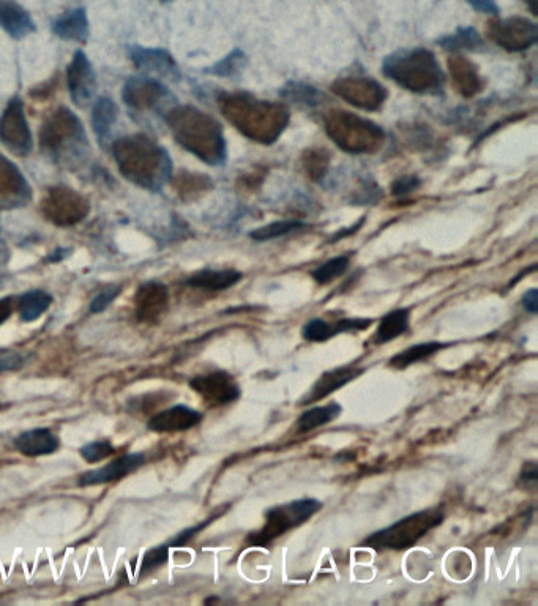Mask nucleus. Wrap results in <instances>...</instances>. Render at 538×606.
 <instances>
[{
  "mask_svg": "<svg viewBox=\"0 0 538 606\" xmlns=\"http://www.w3.org/2000/svg\"><path fill=\"white\" fill-rule=\"evenodd\" d=\"M117 168L136 187L160 191L172 177L168 150L146 135L125 136L113 144Z\"/></svg>",
  "mask_w": 538,
  "mask_h": 606,
  "instance_id": "obj_1",
  "label": "nucleus"
},
{
  "mask_svg": "<svg viewBox=\"0 0 538 606\" xmlns=\"http://www.w3.org/2000/svg\"><path fill=\"white\" fill-rule=\"evenodd\" d=\"M177 144L210 166L226 161V141L221 125L193 106H174L165 117Z\"/></svg>",
  "mask_w": 538,
  "mask_h": 606,
  "instance_id": "obj_2",
  "label": "nucleus"
},
{
  "mask_svg": "<svg viewBox=\"0 0 538 606\" xmlns=\"http://www.w3.org/2000/svg\"><path fill=\"white\" fill-rule=\"evenodd\" d=\"M218 105L226 119L256 143H275L288 127V109L277 103L256 100L248 94H221Z\"/></svg>",
  "mask_w": 538,
  "mask_h": 606,
  "instance_id": "obj_3",
  "label": "nucleus"
},
{
  "mask_svg": "<svg viewBox=\"0 0 538 606\" xmlns=\"http://www.w3.org/2000/svg\"><path fill=\"white\" fill-rule=\"evenodd\" d=\"M40 147L57 165L76 169L90 154L89 139L83 122L71 109H56L40 128Z\"/></svg>",
  "mask_w": 538,
  "mask_h": 606,
  "instance_id": "obj_4",
  "label": "nucleus"
},
{
  "mask_svg": "<svg viewBox=\"0 0 538 606\" xmlns=\"http://www.w3.org/2000/svg\"><path fill=\"white\" fill-rule=\"evenodd\" d=\"M382 72L414 94L439 95L444 90V73L438 59L428 49H401L390 54L384 59Z\"/></svg>",
  "mask_w": 538,
  "mask_h": 606,
  "instance_id": "obj_5",
  "label": "nucleus"
},
{
  "mask_svg": "<svg viewBox=\"0 0 538 606\" xmlns=\"http://www.w3.org/2000/svg\"><path fill=\"white\" fill-rule=\"evenodd\" d=\"M444 513L438 509L422 510L393 523L389 528L374 532L363 545L376 551H404L415 547L428 532L441 526Z\"/></svg>",
  "mask_w": 538,
  "mask_h": 606,
  "instance_id": "obj_6",
  "label": "nucleus"
},
{
  "mask_svg": "<svg viewBox=\"0 0 538 606\" xmlns=\"http://www.w3.org/2000/svg\"><path fill=\"white\" fill-rule=\"evenodd\" d=\"M326 130L333 143L348 154H374L381 149L385 139L384 130L378 125L343 111L327 117Z\"/></svg>",
  "mask_w": 538,
  "mask_h": 606,
  "instance_id": "obj_7",
  "label": "nucleus"
},
{
  "mask_svg": "<svg viewBox=\"0 0 538 606\" xmlns=\"http://www.w3.org/2000/svg\"><path fill=\"white\" fill-rule=\"evenodd\" d=\"M321 509L322 502L318 499H300L273 507L266 513V524L250 535L248 543L251 547H267L273 540L280 539L281 535L307 523Z\"/></svg>",
  "mask_w": 538,
  "mask_h": 606,
  "instance_id": "obj_8",
  "label": "nucleus"
},
{
  "mask_svg": "<svg viewBox=\"0 0 538 606\" xmlns=\"http://www.w3.org/2000/svg\"><path fill=\"white\" fill-rule=\"evenodd\" d=\"M122 98L133 113L168 114L169 109L176 106V97L158 79L150 76L128 79Z\"/></svg>",
  "mask_w": 538,
  "mask_h": 606,
  "instance_id": "obj_9",
  "label": "nucleus"
},
{
  "mask_svg": "<svg viewBox=\"0 0 538 606\" xmlns=\"http://www.w3.org/2000/svg\"><path fill=\"white\" fill-rule=\"evenodd\" d=\"M90 206L84 196L68 187H53L46 191L42 214L49 223L59 228L76 226L89 215Z\"/></svg>",
  "mask_w": 538,
  "mask_h": 606,
  "instance_id": "obj_10",
  "label": "nucleus"
},
{
  "mask_svg": "<svg viewBox=\"0 0 538 606\" xmlns=\"http://www.w3.org/2000/svg\"><path fill=\"white\" fill-rule=\"evenodd\" d=\"M0 141L16 157H27L34 149V139L21 98L10 100L0 117Z\"/></svg>",
  "mask_w": 538,
  "mask_h": 606,
  "instance_id": "obj_11",
  "label": "nucleus"
},
{
  "mask_svg": "<svg viewBox=\"0 0 538 606\" xmlns=\"http://www.w3.org/2000/svg\"><path fill=\"white\" fill-rule=\"evenodd\" d=\"M332 90L349 105L363 111H378L387 100V90L367 76L338 79L337 83H333Z\"/></svg>",
  "mask_w": 538,
  "mask_h": 606,
  "instance_id": "obj_12",
  "label": "nucleus"
},
{
  "mask_svg": "<svg viewBox=\"0 0 538 606\" xmlns=\"http://www.w3.org/2000/svg\"><path fill=\"white\" fill-rule=\"evenodd\" d=\"M488 35L497 46L520 53L537 43L538 27L526 18L496 19L488 26Z\"/></svg>",
  "mask_w": 538,
  "mask_h": 606,
  "instance_id": "obj_13",
  "label": "nucleus"
},
{
  "mask_svg": "<svg viewBox=\"0 0 538 606\" xmlns=\"http://www.w3.org/2000/svg\"><path fill=\"white\" fill-rule=\"evenodd\" d=\"M190 387L212 408L228 406L242 395L236 379L226 371H212L207 375L196 376L191 379Z\"/></svg>",
  "mask_w": 538,
  "mask_h": 606,
  "instance_id": "obj_14",
  "label": "nucleus"
},
{
  "mask_svg": "<svg viewBox=\"0 0 538 606\" xmlns=\"http://www.w3.org/2000/svg\"><path fill=\"white\" fill-rule=\"evenodd\" d=\"M32 201V187L18 166L0 154V210L23 209Z\"/></svg>",
  "mask_w": 538,
  "mask_h": 606,
  "instance_id": "obj_15",
  "label": "nucleus"
},
{
  "mask_svg": "<svg viewBox=\"0 0 538 606\" xmlns=\"http://www.w3.org/2000/svg\"><path fill=\"white\" fill-rule=\"evenodd\" d=\"M67 86L71 100L79 108H86L97 92V76H95L94 67L83 51H78L71 60L67 72Z\"/></svg>",
  "mask_w": 538,
  "mask_h": 606,
  "instance_id": "obj_16",
  "label": "nucleus"
},
{
  "mask_svg": "<svg viewBox=\"0 0 538 606\" xmlns=\"http://www.w3.org/2000/svg\"><path fill=\"white\" fill-rule=\"evenodd\" d=\"M130 59L139 72L144 76H160L165 79H179L180 72L176 60L166 49L146 48V46H130L128 49Z\"/></svg>",
  "mask_w": 538,
  "mask_h": 606,
  "instance_id": "obj_17",
  "label": "nucleus"
},
{
  "mask_svg": "<svg viewBox=\"0 0 538 606\" xmlns=\"http://www.w3.org/2000/svg\"><path fill=\"white\" fill-rule=\"evenodd\" d=\"M144 463H146L144 453H125L103 468L87 471L86 474L79 477L78 485L79 487H97V485H105V483L119 482L130 476L131 472L141 468Z\"/></svg>",
  "mask_w": 538,
  "mask_h": 606,
  "instance_id": "obj_18",
  "label": "nucleus"
},
{
  "mask_svg": "<svg viewBox=\"0 0 538 606\" xmlns=\"http://www.w3.org/2000/svg\"><path fill=\"white\" fill-rule=\"evenodd\" d=\"M169 305V292L158 281H147L139 286L135 296V313L139 322H157L163 318Z\"/></svg>",
  "mask_w": 538,
  "mask_h": 606,
  "instance_id": "obj_19",
  "label": "nucleus"
},
{
  "mask_svg": "<svg viewBox=\"0 0 538 606\" xmlns=\"http://www.w3.org/2000/svg\"><path fill=\"white\" fill-rule=\"evenodd\" d=\"M201 422V412L188 408L185 404H176L150 417L147 427L154 433H182L195 428Z\"/></svg>",
  "mask_w": 538,
  "mask_h": 606,
  "instance_id": "obj_20",
  "label": "nucleus"
},
{
  "mask_svg": "<svg viewBox=\"0 0 538 606\" xmlns=\"http://www.w3.org/2000/svg\"><path fill=\"white\" fill-rule=\"evenodd\" d=\"M363 375V368L359 367H340L335 370L326 371L324 375L319 376L318 381L314 382L310 392L302 398L300 406H308V404L318 403L324 398L332 395L333 392L343 389L348 386L349 382Z\"/></svg>",
  "mask_w": 538,
  "mask_h": 606,
  "instance_id": "obj_21",
  "label": "nucleus"
},
{
  "mask_svg": "<svg viewBox=\"0 0 538 606\" xmlns=\"http://www.w3.org/2000/svg\"><path fill=\"white\" fill-rule=\"evenodd\" d=\"M60 439L49 428H34L24 431L15 439V447L21 455L29 458L46 457L57 452Z\"/></svg>",
  "mask_w": 538,
  "mask_h": 606,
  "instance_id": "obj_22",
  "label": "nucleus"
},
{
  "mask_svg": "<svg viewBox=\"0 0 538 606\" xmlns=\"http://www.w3.org/2000/svg\"><path fill=\"white\" fill-rule=\"evenodd\" d=\"M0 29L15 40H23L34 34L35 23L26 8L15 0H0Z\"/></svg>",
  "mask_w": 538,
  "mask_h": 606,
  "instance_id": "obj_23",
  "label": "nucleus"
},
{
  "mask_svg": "<svg viewBox=\"0 0 538 606\" xmlns=\"http://www.w3.org/2000/svg\"><path fill=\"white\" fill-rule=\"evenodd\" d=\"M54 34L67 42L86 43L89 38V18L84 8H75L59 16L53 23Z\"/></svg>",
  "mask_w": 538,
  "mask_h": 606,
  "instance_id": "obj_24",
  "label": "nucleus"
},
{
  "mask_svg": "<svg viewBox=\"0 0 538 606\" xmlns=\"http://www.w3.org/2000/svg\"><path fill=\"white\" fill-rule=\"evenodd\" d=\"M449 70L453 86L464 97H474L482 90V79L471 60L463 56L452 57L449 59Z\"/></svg>",
  "mask_w": 538,
  "mask_h": 606,
  "instance_id": "obj_25",
  "label": "nucleus"
},
{
  "mask_svg": "<svg viewBox=\"0 0 538 606\" xmlns=\"http://www.w3.org/2000/svg\"><path fill=\"white\" fill-rule=\"evenodd\" d=\"M242 280V274L237 270H201L198 274L191 275L187 285L191 288L204 289V291H226Z\"/></svg>",
  "mask_w": 538,
  "mask_h": 606,
  "instance_id": "obj_26",
  "label": "nucleus"
},
{
  "mask_svg": "<svg viewBox=\"0 0 538 606\" xmlns=\"http://www.w3.org/2000/svg\"><path fill=\"white\" fill-rule=\"evenodd\" d=\"M409 319H411V311L408 308H400V310L385 315L379 322L378 330H376V335L371 338V343L381 346L397 340L398 337L408 332Z\"/></svg>",
  "mask_w": 538,
  "mask_h": 606,
  "instance_id": "obj_27",
  "label": "nucleus"
},
{
  "mask_svg": "<svg viewBox=\"0 0 538 606\" xmlns=\"http://www.w3.org/2000/svg\"><path fill=\"white\" fill-rule=\"evenodd\" d=\"M51 305H53V296L43 289L24 292L23 296L15 300L19 319L23 322H35L42 318Z\"/></svg>",
  "mask_w": 538,
  "mask_h": 606,
  "instance_id": "obj_28",
  "label": "nucleus"
},
{
  "mask_svg": "<svg viewBox=\"0 0 538 606\" xmlns=\"http://www.w3.org/2000/svg\"><path fill=\"white\" fill-rule=\"evenodd\" d=\"M341 411L343 409L335 401L326 404V406H316V408L308 409V411L303 412L296 422L297 433H310V431L318 430L324 425H329L330 422L340 417Z\"/></svg>",
  "mask_w": 538,
  "mask_h": 606,
  "instance_id": "obj_29",
  "label": "nucleus"
},
{
  "mask_svg": "<svg viewBox=\"0 0 538 606\" xmlns=\"http://www.w3.org/2000/svg\"><path fill=\"white\" fill-rule=\"evenodd\" d=\"M447 346H450L449 343H441V341L419 343V345L411 346V348L404 349V351L395 354L390 359L389 365L395 368V370H406V368L411 367L414 363L430 359L431 356L438 354L441 349L447 348Z\"/></svg>",
  "mask_w": 538,
  "mask_h": 606,
  "instance_id": "obj_30",
  "label": "nucleus"
},
{
  "mask_svg": "<svg viewBox=\"0 0 538 606\" xmlns=\"http://www.w3.org/2000/svg\"><path fill=\"white\" fill-rule=\"evenodd\" d=\"M117 120V106L111 98H100L92 108V128L101 144L108 141Z\"/></svg>",
  "mask_w": 538,
  "mask_h": 606,
  "instance_id": "obj_31",
  "label": "nucleus"
},
{
  "mask_svg": "<svg viewBox=\"0 0 538 606\" xmlns=\"http://www.w3.org/2000/svg\"><path fill=\"white\" fill-rule=\"evenodd\" d=\"M436 43L449 53H458V51H466V49H479L483 46L482 37L474 27H461V29L456 30L455 34L439 38Z\"/></svg>",
  "mask_w": 538,
  "mask_h": 606,
  "instance_id": "obj_32",
  "label": "nucleus"
},
{
  "mask_svg": "<svg viewBox=\"0 0 538 606\" xmlns=\"http://www.w3.org/2000/svg\"><path fill=\"white\" fill-rule=\"evenodd\" d=\"M281 97L294 105L310 106V108L321 105L322 100V94L316 87L302 83H289L281 90Z\"/></svg>",
  "mask_w": 538,
  "mask_h": 606,
  "instance_id": "obj_33",
  "label": "nucleus"
},
{
  "mask_svg": "<svg viewBox=\"0 0 538 606\" xmlns=\"http://www.w3.org/2000/svg\"><path fill=\"white\" fill-rule=\"evenodd\" d=\"M302 228H305L302 221H275V223H270V225L255 229V231L251 232L250 237L253 240H258V242H267V240L288 236L291 232L299 231V229Z\"/></svg>",
  "mask_w": 538,
  "mask_h": 606,
  "instance_id": "obj_34",
  "label": "nucleus"
},
{
  "mask_svg": "<svg viewBox=\"0 0 538 606\" xmlns=\"http://www.w3.org/2000/svg\"><path fill=\"white\" fill-rule=\"evenodd\" d=\"M245 65H247V56L240 49H234L228 57H225L213 67L206 68L204 72L220 76V78H231V76L239 75Z\"/></svg>",
  "mask_w": 538,
  "mask_h": 606,
  "instance_id": "obj_35",
  "label": "nucleus"
},
{
  "mask_svg": "<svg viewBox=\"0 0 538 606\" xmlns=\"http://www.w3.org/2000/svg\"><path fill=\"white\" fill-rule=\"evenodd\" d=\"M349 256H337L330 259L326 264H322L318 269L314 270L313 278L319 285H329L335 278L346 274L349 269Z\"/></svg>",
  "mask_w": 538,
  "mask_h": 606,
  "instance_id": "obj_36",
  "label": "nucleus"
},
{
  "mask_svg": "<svg viewBox=\"0 0 538 606\" xmlns=\"http://www.w3.org/2000/svg\"><path fill=\"white\" fill-rule=\"evenodd\" d=\"M172 548H174V543L171 540V542L163 543L160 547L147 551L144 558H142L141 565L138 567V577H146V575H150V573L163 567L168 562L169 551Z\"/></svg>",
  "mask_w": 538,
  "mask_h": 606,
  "instance_id": "obj_37",
  "label": "nucleus"
},
{
  "mask_svg": "<svg viewBox=\"0 0 538 606\" xmlns=\"http://www.w3.org/2000/svg\"><path fill=\"white\" fill-rule=\"evenodd\" d=\"M114 453H116V447L108 439L89 442L87 446L81 449V457L89 464L100 463V461L106 460V458L113 457Z\"/></svg>",
  "mask_w": 538,
  "mask_h": 606,
  "instance_id": "obj_38",
  "label": "nucleus"
},
{
  "mask_svg": "<svg viewBox=\"0 0 538 606\" xmlns=\"http://www.w3.org/2000/svg\"><path fill=\"white\" fill-rule=\"evenodd\" d=\"M303 338L311 343H324L332 338L330 335V322L314 318L305 324L302 330Z\"/></svg>",
  "mask_w": 538,
  "mask_h": 606,
  "instance_id": "obj_39",
  "label": "nucleus"
},
{
  "mask_svg": "<svg viewBox=\"0 0 538 606\" xmlns=\"http://www.w3.org/2000/svg\"><path fill=\"white\" fill-rule=\"evenodd\" d=\"M120 291H122V286H109V288L103 289L90 303V313L98 315V313L108 310L109 305L119 297Z\"/></svg>",
  "mask_w": 538,
  "mask_h": 606,
  "instance_id": "obj_40",
  "label": "nucleus"
},
{
  "mask_svg": "<svg viewBox=\"0 0 538 606\" xmlns=\"http://www.w3.org/2000/svg\"><path fill=\"white\" fill-rule=\"evenodd\" d=\"M24 359L19 352L12 349H0V375L19 370L23 367Z\"/></svg>",
  "mask_w": 538,
  "mask_h": 606,
  "instance_id": "obj_41",
  "label": "nucleus"
},
{
  "mask_svg": "<svg viewBox=\"0 0 538 606\" xmlns=\"http://www.w3.org/2000/svg\"><path fill=\"white\" fill-rule=\"evenodd\" d=\"M206 184V179H202V176H180L177 179L176 188L179 191L180 195H185V193H190V191L202 190L204 185Z\"/></svg>",
  "mask_w": 538,
  "mask_h": 606,
  "instance_id": "obj_42",
  "label": "nucleus"
},
{
  "mask_svg": "<svg viewBox=\"0 0 538 606\" xmlns=\"http://www.w3.org/2000/svg\"><path fill=\"white\" fill-rule=\"evenodd\" d=\"M307 163L308 173L310 176H313V179H319L322 174H326L327 169V157L326 154H316V152H311L310 160L305 161Z\"/></svg>",
  "mask_w": 538,
  "mask_h": 606,
  "instance_id": "obj_43",
  "label": "nucleus"
},
{
  "mask_svg": "<svg viewBox=\"0 0 538 606\" xmlns=\"http://www.w3.org/2000/svg\"><path fill=\"white\" fill-rule=\"evenodd\" d=\"M420 187V180L415 176H404L398 179L395 184L392 185V193L395 196H404L414 191L415 188Z\"/></svg>",
  "mask_w": 538,
  "mask_h": 606,
  "instance_id": "obj_44",
  "label": "nucleus"
},
{
  "mask_svg": "<svg viewBox=\"0 0 538 606\" xmlns=\"http://www.w3.org/2000/svg\"><path fill=\"white\" fill-rule=\"evenodd\" d=\"M520 479L524 483L526 490H534L538 482L537 463L527 461L523 466V471H521Z\"/></svg>",
  "mask_w": 538,
  "mask_h": 606,
  "instance_id": "obj_45",
  "label": "nucleus"
},
{
  "mask_svg": "<svg viewBox=\"0 0 538 606\" xmlns=\"http://www.w3.org/2000/svg\"><path fill=\"white\" fill-rule=\"evenodd\" d=\"M468 2L475 10L486 13V15H499V7H497L496 0H468Z\"/></svg>",
  "mask_w": 538,
  "mask_h": 606,
  "instance_id": "obj_46",
  "label": "nucleus"
},
{
  "mask_svg": "<svg viewBox=\"0 0 538 606\" xmlns=\"http://www.w3.org/2000/svg\"><path fill=\"white\" fill-rule=\"evenodd\" d=\"M523 307L527 313L537 315L538 311V291L535 288L529 289L523 296Z\"/></svg>",
  "mask_w": 538,
  "mask_h": 606,
  "instance_id": "obj_47",
  "label": "nucleus"
},
{
  "mask_svg": "<svg viewBox=\"0 0 538 606\" xmlns=\"http://www.w3.org/2000/svg\"><path fill=\"white\" fill-rule=\"evenodd\" d=\"M15 310V299L13 297H4L0 299V326L10 319Z\"/></svg>",
  "mask_w": 538,
  "mask_h": 606,
  "instance_id": "obj_48",
  "label": "nucleus"
},
{
  "mask_svg": "<svg viewBox=\"0 0 538 606\" xmlns=\"http://www.w3.org/2000/svg\"><path fill=\"white\" fill-rule=\"evenodd\" d=\"M526 4H527V7H529V10H531L532 15L537 16L538 15V8H537L538 0H526Z\"/></svg>",
  "mask_w": 538,
  "mask_h": 606,
  "instance_id": "obj_49",
  "label": "nucleus"
},
{
  "mask_svg": "<svg viewBox=\"0 0 538 606\" xmlns=\"http://www.w3.org/2000/svg\"><path fill=\"white\" fill-rule=\"evenodd\" d=\"M160 2H165L166 4V2H172V0H160Z\"/></svg>",
  "mask_w": 538,
  "mask_h": 606,
  "instance_id": "obj_50",
  "label": "nucleus"
},
{
  "mask_svg": "<svg viewBox=\"0 0 538 606\" xmlns=\"http://www.w3.org/2000/svg\"><path fill=\"white\" fill-rule=\"evenodd\" d=\"M4 408H5L4 404L0 403V409H4Z\"/></svg>",
  "mask_w": 538,
  "mask_h": 606,
  "instance_id": "obj_51",
  "label": "nucleus"
}]
</instances>
